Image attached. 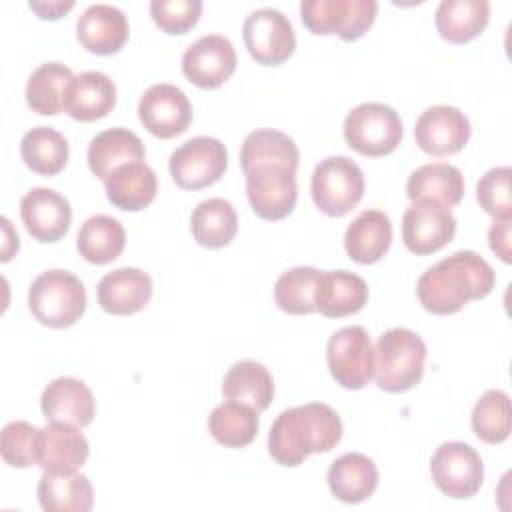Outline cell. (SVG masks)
<instances>
[{
    "instance_id": "6da1fadb",
    "label": "cell",
    "mask_w": 512,
    "mask_h": 512,
    "mask_svg": "<svg viewBox=\"0 0 512 512\" xmlns=\"http://www.w3.org/2000/svg\"><path fill=\"white\" fill-rule=\"evenodd\" d=\"M496 284L494 268L472 250H458L430 266L416 284L424 310L448 316L470 300L486 298Z\"/></svg>"
},
{
    "instance_id": "7a4b0ae2",
    "label": "cell",
    "mask_w": 512,
    "mask_h": 512,
    "mask_svg": "<svg viewBox=\"0 0 512 512\" xmlns=\"http://www.w3.org/2000/svg\"><path fill=\"white\" fill-rule=\"evenodd\" d=\"M342 440V420L324 402L282 410L268 432V452L280 466H300L310 454L328 452Z\"/></svg>"
},
{
    "instance_id": "3957f363",
    "label": "cell",
    "mask_w": 512,
    "mask_h": 512,
    "mask_svg": "<svg viewBox=\"0 0 512 512\" xmlns=\"http://www.w3.org/2000/svg\"><path fill=\"white\" fill-rule=\"evenodd\" d=\"M426 344L410 328L386 330L374 346V378L384 392H406L414 388L424 374Z\"/></svg>"
},
{
    "instance_id": "277c9868",
    "label": "cell",
    "mask_w": 512,
    "mask_h": 512,
    "mask_svg": "<svg viewBox=\"0 0 512 512\" xmlns=\"http://www.w3.org/2000/svg\"><path fill=\"white\" fill-rule=\"evenodd\" d=\"M28 308L40 324L48 328H68L76 324L86 310V288L82 280L68 270H46L30 284Z\"/></svg>"
},
{
    "instance_id": "5b68a950",
    "label": "cell",
    "mask_w": 512,
    "mask_h": 512,
    "mask_svg": "<svg viewBox=\"0 0 512 512\" xmlns=\"http://www.w3.org/2000/svg\"><path fill=\"white\" fill-rule=\"evenodd\" d=\"M346 144L362 156L380 158L394 152L402 140V120L384 102H362L354 106L342 126Z\"/></svg>"
},
{
    "instance_id": "8992f818",
    "label": "cell",
    "mask_w": 512,
    "mask_h": 512,
    "mask_svg": "<svg viewBox=\"0 0 512 512\" xmlns=\"http://www.w3.org/2000/svg\"><path fill=\"white\" fill-rule=\"evenodd\" d=\"M364 172L348 156L320 160L310 178V194L316 208L332 218L346 216L364 196Z\"/></svg>"
},
{
    "instance_id": "52a82bcc",
    "label": "cell",
    "mask_w": 512,
    "mask_h": 512,
    "mask_svg": "<svg viewBox=\"0 0 512 512\" xmlns=\"http://www.w3.org/2000/svg\"><path fill=\"white\" fill-rule=\"evenodd\" d=\"M378 4L374 0H302L300 18L312 34H336L344 42L362 38L374 24Z\"/></svg>"
},
{
    "instance_id": "ba28073f",
    "label": "cell",
    "mask_w": 512,
    "mask_h": 512,
    "mask_svg": "<svg viewBox=\"0 0 512 512\" xmlns=\"http://www.w3.org/2000/svg\"><path fill=\"white\" fill-rule=\"evenodd\" d=\"M228 168L226 146L212 136H196L180 144L168 160V170L176 186L200 190L218 182Z\"/></svg>"
},
{
    "instance_id": "9c48e42d",
    "label": "cell",
    "mask_w": 512,
    "mask_h": 512,
    "mask_svg": "<svg viewBox=\"0 0 512 512\" xmlns=\"http://www.w3.org/2000/svg\"><path fill=\"white\" fill-rule=\"evenodd\" d=\"M430 474L436 488L454 500L472 498L484 482L480 454L466 442L440 444L430 458Z\"/></svg>"
},
{
    "instance_id": "30bf717a",
    "label": "cell",
    "mask_w": 512,
    "mask_h": 512,
    "mask_svg": "<svg viewBox=\"0 0 512 512\" xmlns=\"http://www.w3.org/2000/svg\"><path fill=\"white\" fill-rule=\"evenodd\" d=\"M326 362L332 378L346 390L364 388L374 376V346L362 326L336 330L326 344Z\"/></svg>"
},
{
    "instance_id": "8fae6325",
    "label": "cell",
    "mask_w": 512,
    "mask_h": 512,
    "mask_svg": "<svg viewBox=\"0 0 512 512\" xmlns=\"http://www.w3.org/2000/svg\"><path fill=\"white\" fill-rule=\"evenodd\" d=\"M246 196L254 214L276 222L292 214L298 200L296 172L282 164H260L246 172Z\"/></svg>"
},
{
    "instance_id": "7c38bea8",
    "label": "cell",
    "mask_w": 512,
    "mask_h": 512,
    "mask_svg": "<svg viewBox=\"0 0 512 512\" xmlns=\"http://www.w3.org/2000/svg\"><path fill=\"white\" fill-rule=\"evenodd\" d=\"M242 38L250 56L264 66L286 62L296 48L294 26L276 8H256L242 24Z\"/></svg>"
},
{
    "instance_id": "4fadbf2b",
    "label": "cell",
    "mask_w": 512,
    "mask_h": 512,
    "mask_svg": "<svg viewBox=\"0 0 512 512\" xmlns=\"http://www.w3.org/2000/svg\"><path fill=\"white\" fill-rule=\"evenodd\" d=\"M456 234V218L450 208L432 202L416 200L402 216L404 246L418 256H428L442 250Z\"/></svg>"
},
{
    "instance_id": "5bb4252c",
    "label": "cell",
    "mask_w": 512,
    "mask_h": 512,
    "mask_svg": "<svg viewBox=\"0 0 512 512\" xmlns=\"http://www.w3.org/2000/svg\"><path fill=\"white\" fill-rule=\"evenodd\" d=\"M142 126L156 138L168 140L188 130L192 122V104L174 84H152L138 102Z\"/></svg>"
},
{
    "instance_id": "9a60e30c",
    "label": "cell",
    "mask_w": 512,
    "mask_h": 512,
    "mask_svg": "<svg viewBox=\"0 0 512 512\" xmlns=\"http://www.w3.org/2000/svg\"><path fill=\"white\" fill-rule=\"evenodd\" d=\"M472 128L468 116L448 104L426 108L414 126V138L422 152L430 156H450L460 152L470 140Z\"/></svg>"
},
{
    "instance_id": "2e32d148",
    "label": "cell",
    "mask_w": 512,
    "mask_h": 512,
    "mask_svg": "<svg viewBox=\"0 0 512 512\" xmlns=\"http://www.w3.org/2000/svg\"><path fill=\"white\" fill-rule=\"evenodd\" d=\"M238 56L232 42L222 34H206L182 54V74L198 88H218L236 70Z\"/></svg>"
},
{
    "instance_id": "e0dca14e",
    "label": "cell",
    "mask_w": 512,
    "mask_h": 512,
    "mask_svg": "<svg viewBox=\"0 0 512 512\" xmlns=\"http://www.w3.org/2000/svg\"><path fill=\"white\" fill-rule=\"evenodd\" d=\"M20 218L28 234L38 242H58L72 224L70 202L52 188H32L20 200Z\"/></svg>"
},
{
    "instance_id": "ac0fdd59",
    "label": "cell",
    "mask_w": 512,
    "mask_h": 512,
    "mask_svg": "<svg viewBox=\"0 0 512 512\" xmlns=\"http://www.w3.org/2000/svg\"><path fill=\"white\" fill-rule=\"evenodd\" d=\"M40 408L48 422H62L84 428L96 414L92 390L74 376L54 378L40 396Z\"/></svg>"
},
{
    "instance_id": "d6986e66",
    "label": "cell",
    "mask_w": 512,
    "mask_h": 512,
    "mask_svg": "<svg viewBox=\"0 0 512 512\" xmlns=\"http://www.w3.org/2000/svg\"><path fill=\"white\" fill-rule=\"evenodd\" d=\"M96 298L100 308L108 314H136L146 308L152 298V278L140 268H116L100 278L96 286Z\"/></svg>"
},
{
    "instance_id": "ffe728a7",
    "label": "cell",
    "mask_w": 512,
    "mask_h": 512,
    "mask_svg": "<svg viewBox=\"0 0 512 512\" xmlns=\"http://www.w3.org/2000/svg\"><path fill=\"white\" fill-rule=\"evenodd\" d=\"M78 42L92 54H116L130 36L128 18L112 4L88 6L76 22Z\"/></svg>"
},
{
    "instance_id": "44dd1931",
    "label": "cell",
    "mask_w": 512,
    "mask_h": 512,
    "mask_svg": "<svg viewBox=\"0 0 512 512\" xmlns=\"http://www.w3.org/2000/svg\"><path fill=\"white\" fill-rule=\"evenodd\" d=\"M90 446L80 428L50 422L40 428L38 466L46 474H74L88 460Z\"/></svg>"
},
{
    "instance_id": "7402d4cb",
    "label": "cell",
    "mask_w": 512,
    "mask_h": 512,
    "mask_svg": "<svg viewBox=\"0 0 512 512\" xmlns=\"http://www.w3.org/2000/svg\"><path fill=\"white\" fill-rule=\"evenodd\" d=\"M368 302V284L362 276L348 270L320 272L314 304L326 318H344L360 312Z\"/></svg>"
},
{
    "instance_id": "603a6c76",
    "label": "cell",
    "mask_w": 512,
    "mask_h": 512,
    "mask_svg": "<svg viewBox=\"0 0 512 512\" xmlns=\"http://www.w3.org/2000/svg\"><path fill=\"white\" fill-rule=\"evenodd\" d=\"M392 244V222L386 212L362 210L346 228L344 250L356 264H374L384 258Z\"/></svg>"
},
{
    "instance_id": "cb8c5ba5",
    "label": "cell",
    "mask_w": 512,
    "mask_h": 512,
    "mask_svg": "<svg viewBox=\"0 0 512 512\" xmlns=\"http://www.w3.org/2000/svg\"><path fill=\"white\" fill-rule=\"evenodd\" d=\"M116 104V86L114 82L98 70L80 72L72 78L64 110L70 118L80 122H94L112 112Z\"/></svg>"
},
{
    "instance_id": "d4e9b609",
    "label": "cell",
    "mask_w": 512,
    "mask_h": 512,
    "mask_svg": "<svg viewBox=\"0 0 512 512\" xmlns=\"http://www.w3.org/2000/svg\"><path fill=\"white\" fill-rule=\"evenodd\" d=\"M106 198L118 210L138 212L152 204L158 192V182L154 170L142 162H126L112 170V174L104 180Z\"/></svg>"
},
{
    "instance_id": "484cf974",
    "label": "cell",
    "mask_w": 512,
    "mask_h": 512,
    "mask_svg": "<svg viewBox=\"0 0 512 512\" xmlns=\"http://www.w3.org/2000/svg\"><path fill=\"white\" fill-rule=\"evenodd\" d=\"M326 480L334 498L346 504H360L374 494L378 468L366 454L348 452L330 464Z\"/></svg>"
},
{
    "instance_id": "4316f807",
    "label": "cell",
    "mask_w": 512,
    "mask_h": 512,
    "mask_svg": "<svg viewBox=\"0 0 512 512\" xmlns=\"http://www.w3.org/2000/svg\"><path fill=\"white\" fill-rule=\"evenodd\" d=\"M88 166L96 178L106 180L112 170L126 162L144 160V142L128 128L116 126L102 130L88 144Z\"/></svg>"
},
{
    "instance_id": "83f0119b",
    "label": "cell",
    "mask_w": 512,
    "mask_h": 512,
    "mask_svg": "<svg viewBox=\"0 0 512 512\" xmlns=\"http://www.w3.org/2000/svg\"><path fill=\"white\" fill-rule=\"evenodd\" d=\"M406 196L416 200H432L446 208L460 204L464 196V176L448 162H430L418 166L406 182Z\"/></svg>"
},
{
    "instance_id": "f1b7e54d",
    "label": "cell",
    "mask_w": 512,
    "mask_h": 512,
    "mask_svg": "<svg viewBox=\"0 0 512 512\" xmlns=\"http://www.w3.org/2000/svg\"><path fill=\"white\" fill-rule=\"evenodd\" d=\"M490 20L488 0H442L434 14L438 34L450 44H466L480 36Z\"/></svg>"
},
{
    "instance_id": "f546056e",
    "label": "cell",
    "mask_w": 512,
    "mask_h": 512,
    "mask_svg": "<svg viewBox=\"0 0 512 512\" xmlns=\"http://www.w3.org/2000/svg\"><path fill=\"white\" fill-rule=\"evenodd\" d=\"M38 502L46 512H90L94 488L86 474H42L38 480Z\"/></svg>"
},
{
    "instance_id": "4dcf8cb0",
    "label": "cell",
    "mask_w": 512,
    "mask_h": 512,
    "mask_svg": "<svg viewBox=\"0 0 512 512\" xmlns=\"http://www.w3.org/2000/svg\"><path fill=\"white\" fill-rule=\"evenodd\" d=\"M222 394L228 400L248 404L256 412H262L272 404L274 380L264 364L256 360H238L228 368L222 380Z\"/></svg>"
},
{
    "instance_id": "1f68e13d",
    "label": "cell",
    "mask_w": 512,
    "mask_h": 512,
    "mask_svg": "<svg viewBox=\"0 0 512 512\" xmlns=\"http://www.w3.org/2000/svg\"><path fill=\"white\" fill-rule=\"evenodd\" d=\"M190 230L194 240L204 248L228 246L238 230V214L224 198H208L196 204L190 214Z\"/></svg>"
},
{
    "instance_id": "d6a6232c",
    "label": "cell",
    "mask_w": 512,
    "mask_h": 512,
    "mask_svg": "<svg viewBox=\"0 0 512 512\" xmlns=\"http://www.w3.org/2000/svg\"><path fill=\"white\" fill-rule=\"evenodd\" d=\"M76 246L86 262L98 266L110 264L122 254L126 246L124 226L106 214L90 216L78 230Z\"/></svg>"
},
{
    "instance_id": "836d02e7",
    "label": "cell",
    "mask_w": 512,
    "mask_h": 512,
    "mask_svg": "<svg viewBox=\"0 0 512 512\" xmlns=\"http://www.w3.org/2000/svg\"><path fill=\"white\" fill-rule=\"evenodd\" d=\"M72 78V70L62 62H44L32 70L26 82V102L32 112L42 116L62 112Z\"/></svg>"
},
{
    "instance_id": "e575fe53",
    "label": "cell",
    "mask_w": 512,
    "mask_h": 512,
    "mask_svg": "<svg viewBox=\"0 0 512 512\" xmlns=\"http://www.w3.org/2000/svg\"><path fill=\"white\" fill-rule=\"evenodd\" d=\"M298 162L300 152L296 142L288 134L272 128L250 132L240 148V166L244 174L260 164H282L296 172Z\"/></svg>"
},
{
    "instance_id": "d590c367",
    "label": "cell",
    "mask_w": 512,
    "mask_h": 512,
    "mask_svg": "<svg viewBox=\"0 0 512 512\" xmlns=\"http://www.w3.org/2000/svg\"><path fill=\"white\" fill-rule=\"evenodd\" d=\"M260 428L258 412L242 402L228 400L218 404L208 416V432L226 448L248 446Z\"/></svg>"
},
{
    "instance_id": "8d00e7d4",
    "label": "cell",
    "mask_w": 512,
    "mask_h": 512,
    "mask_svg": "<svg viewBox=\"0 0 512 512\" xmlns=\"http://www.w3.org/2000/svg\"><path fill=\"white\" fill-rule=\"evenodd\" d=\"M68 140L50 126H36L20 140V156L24 164L42 176H54L68 162Z\"/></svg>"
},
{
    "instance_id": "74e56055",
    "label": "cell",
    "mask_w": 512,
    "mask_h": 512,
    "mask_svg": "<svg viewBox=\"0 0 512 512\" xmlns=\"http://www.w3.org/2000/svg\"><path fill=\"white\" fill-rule=\"evenodd\" d=\"M472 432L486 444H502L512 430L510 396L504 390H486L470 416Z\"/></svg>"
},
{
    "instance_id": "f35d334b",
    "label": "cell",
    "mask_w": 512,
    "mask_h": 512,
    "mask_svg": "<svg viewBox=\"0 0 512 512\" xmlns=\"http://www.w3.org/2000/svg\"><path fill=\"white\" fill-rule=\"evenodd\" d=\"M322 270L314 266H296L282 272L274 284L276 306L294 316L316 312L314 290Z\"/></svg>"
},
{
    "instance_id": "ab89813d",
    "label": "cell",
    "mask_w": 512,
    "mask_h": 512,
    "mask_svg": "<svg viewBox=\"0 0 512 512\" xmlns=\"http://www.w3.org/2000/svg\"><path fill=\"white\" fill-rule=\"evenodd\" d=\"M0 452L8 466L28 468L38 464L40 456V428L26 420H12L2 428Z\"/></svg>"
},
{
    "instance_id": "60d3db41",
    "label": "cell",
    "mask_w": 512,
    "mask_h": 512,
    "mask_svg": "<svg viewBox=\"0 0 512 512\" xmlns=\"http://www.w3.org/2000/svg\"><path fill=\"white\" fill-rule=\"evenodd\" d=\"M510 180V166H496L490 168L476 184V200L480 208L494 220H512Z\"/></svg>"
},
{
    "instance_id": "b9f144b4",
    "label": "cell",
    "mask_w": 512,
    "mask_h": 512,
    "mask_svg": "<svg viewBox=\"0 0 512 512\" xmlns=\"http://www.w3.org/2000/svg\"><path fill=\"white\" fill-rule=\"evenodd\" d=\"M200 0H152L150 16L166 34H186L200 18Z\"/></svg>"
},
{
    "instance_id": "7bdbcfd3",
    "label": "cell",
    "mask_w": 512,
    "mask_h": 512,
    "mask_svg": "<svg viewBox=\"0 0 512 512\" xmlns=\"http://www.w3.org/2000/svg\"><path fill=\"white\" fill-rule=\"evenodd\" d=\"M488 244L490 250L506 264L512 262L510 252V220H494L488 230Z\"/></svg>"
},
{
    "instance_id": "ee69618b",
    "label": "cell",
    "mask_w": 512,
    "mask_h": 512,
    "mask_svg": "<svg viewBox=\"0 0 512 512\" xmlns=\"http://www.w3.org/2000/svg\"><path fill=\"white\" fill-rule=\"evenodd\" d=\"M30 10H34L38 14V18L42 20H58L62 18L68 10L74 8V2H62V0H54V2H30L28 4Z\"/></svg>"
}]
</instances>
